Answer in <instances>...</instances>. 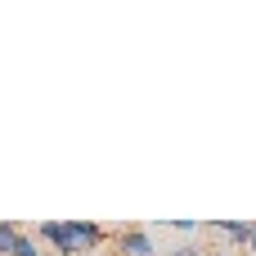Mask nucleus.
<instances>
[{
	"mask_svg": "<svg viewBox=\"0 0 256 256\" xmlns=\"http://www.w3.org/2000/svg\"><path fill=\"white\" fill-rule=\"evenodd\" d=\"M36 243H50L58 256H81L72 230H68V220H40V225H36Z\"/></svg>",
	"mask_w": 256,
	"mask_h": 256,
	"instance_id": "f257e3e1",
	"label": "nucleus"
},
{
	"mask_svg": "<svg viewBox=\"0 0 256 256\" xmlns=\"http://www.w3.org/2000/svg\"><path fill=\"white\" fill-rule=\"evenodd\" d=\"M117 256H158L148 230H122L117 234Z\"/></svg>",
	"mask_w": 256,
	"mask_h": 256,
	"instance_id": "f03ea898",
	"label": "nucleus"
},
{
	"mask_svg": "<svg viewBox=\"0 0 256 256\" xmlns=\"http://www.w3.org/2000/svg\"><path fill=\"white\" fill-rule=\"evenodd\" d=\"M202 230H212V234H225V238H230V243H243V248H248V243H252V220H207V225H202Z\"/></svg>",
	"mask_w": 256,
	"mask_h": 256,
	"instance_id": "7ed1b4c3",
	"label": "nucleus"
},
{
	"mask_svg": "<svg viewBox=\"0 0 256 256\" xmlns=\"http://www.w3.org/2000/svg\"><path fill=\"white\" fill-rule=\"evenodd\" d=\"M68 230H72V238H76L81 252H94L104 243V225H94V220H68Z\"/></svg>",
	"mask_w": 256,
	"mask_h": 256,
	"instance_id": "20e7f679",
	"label": "nucleus"
},
{
	"mask_svg": "<svg viewBox=\"0 0 256 256\" xmlns=\"http://www.w3.org/2000/svg\"><path fill=\"white\" fill-rule=\"evenodd\" d=\"M18 234H22V230H18L14 220H0V256H9V252H14V243H18Z\"/></svg>",
	"mask_w": 256,
	"mask_h": 256,
	"instance_id": "39448f33",
	"label": "nucleus"
},
{
	"mask_svg": "<svg viewBox=\"0 0 256 256\" xmlns=\"http://www.w3.org/2000/svg\"><path fill=\"white\" fill-rule=\"evenodd\" d=\"M9 256H40V243L32 238V234H18V243H14V252Z\"/></svg>",
	"mask_w": 256,
	"mask_h": 256,
	"instance_id": "423d86ee",
	"label": "nucleus"
},
{
	"mask_svg": "<svg viewBox=\"0 0 256 256\" xmlns=\"http://www.w3.org/2000/svg\"><path fill=\"white\" fill-rule=\"evenodd\" d=\"M171 230H176V234H198L202 225H194V220H171Z\"/></svg>",
	"mask_w": 256,
	"mask_h": 256,
	"instance_id": "0eeeda50",
	"label": "nucleus"
},
{
	"mask_svg": "<svg viewBox=\"0 0 256 256\" xmlns=\"http://www.w3.org/2000/svg\"><path fill=\"white\" fill-rule=\"evenodd\" d=\"M158 256H198V248H194V243H184V248H176V252H158Z\"/></svg>",
	"mask_w": 256,
	"mask_h": 256,
	"instance_id": "6e6552de",
	"label": "nucleus"
},
{
	"mask_svg": "<svg viewBox=\"0 0 256 256\" xmlns=\"http://www.w3.org/2000/svg\"><path fill=\"white\" fill-rule=\"evenodd\" d=\"M248 252H252V256H256V230H252V243H248Z\"/></svg>",
	"mask_w": 256,
	"mask_h": 256,
	"instance_id": "1a4fd4ad",
	"label": "nucleus"
}]
</instances>
